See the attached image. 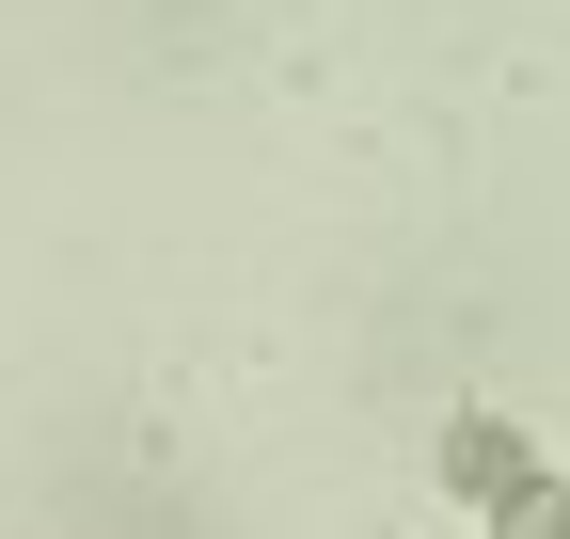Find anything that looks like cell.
Listing matches in <instances>:
<instances>
[{"label":"cell","instance_id":"6da1fadb","mask_svg":"<svg viewBox=\"0 0 570 539\" xmlns=\"http://www.w3.org/2000/svg\"><path fill=\"white\" fill-rule=\"evenodd\" d=\"M508 477H539L523 429L508 413H444V492H508Z\"/></svg>","mask_w":570,"mask_h":539},{"label":"cell","instance_id":"7a4b0ae2","mask_svg":"<svg viewBox=\"0 0 570 539\" xmlns=\"http://www.w3.org/2000/svg\"><path fill=\"white\" fill-rule=\"evenodd\" d=\"M491 539H570V492L554 477H508V492H491Z\"/></svg>","mask_w":570,"mask_h":539}]
</instances>
